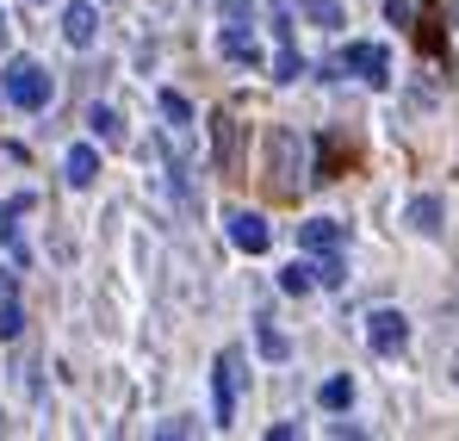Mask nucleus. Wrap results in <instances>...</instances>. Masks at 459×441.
<instances>
[{
    "label": "nucleus",
    "instance_id": "1",
    "mask_svg": "<svg viewBox=\"0 0 459 441\" xmlns=\"http://www.w3.org/2000/svg\"><path fill=\"white\" fill-rule=\"evenodd\" d=\"M0 93L19 106V112H44L50 106V93H56V81L44 63H31V57H13L6 69H0Z\"/></svg>",
    "mask_w": 459,
    "mask_h": 441
},
{
    "label": "nucleus",
    "instance_id": "2",
    "mask_svg": "<svg viewBox=\"0 0 459 441\" xmlns=\"http://www.w3.org/2000/svg\"><path fill=\"white\" fill-rule=\"evenodd\" d=\"M267 181H273V193H299L305 187V137L299 131H267Z\"/></svg>",
    "mask_w": 459,
    "mask_h": 441
},
{
    "label": "nucleus",
    "instance_id": "3",
    "mask_svg": "<svg viewBox=\"0 0 459 441\" xmlns=\"http://www.w3.org/2000/svg\"><path fill=\"white\" fill-rule=\"evenodd\" d=\"M323 75H360L367 87H391V50L385 44H348L342 57H329Z\"/></svg>",
    "mask_w": 459,
    "mask_h": 441
},
{
    "label": "nucleus",
    "instance_id": "4",
    "mask_svg": "<svg viewBox=\"0 0 459 441\" xmlns=\"http://www.w3.org/2000/svg\"><path fill=\"white\" fill-rule=\"evenodd\" d=\"M212 385H218V398H212V423H236V392H242V348H218V361H212Z\"/></svg>",
    "mask_w": 459,
    "mask_h": 441
},
{
    "label": "nucleus",
    "instance_id": "5",
    "mask_svg": "<svg viewBox=\"0 0 459 441\" xmlns=\"http://www.w3.org/2000/svg\"><path fill=\"white\" fill-rule=\"evenodd\" d=\"M224 224H230V243H236L242 255H267L273 230H267V218H261V212H248V206H230Z\"/></svg>",
    "mask_w": 459,
    "mask_h": 441
},
{
    "label": "nucleus",
    "instance_id": "6",
    "mask_svg": "<svg viewBox=\"0 0 459 441\" xmlns=\"http://www.w3.org/2000/svg\"><path fill=\"white\" fill-rule=\"evenodd\" d=\"M367 342H373V355H403V342H410V317L403 311H373L367 317Z\"/></svg>",
    "mask_w": 459,
    "mask_h": 441
},
{
    "label": "nucleus",
    "instance_id": "7",
    "mask_svg": "<svg viewBox=\"0 0 459 441\" xmlns=\"http://www.w3.org/2000/svg\"><path fill=\"white\" fill-rule=\"evenodd\" d=\"M63 38H69L75 50H87V44L100 38V13H93L87 0H69V6H63Z\"/></svg>",
    "mask_w": 459,
    "mask_h": 441
},
{
    "label": "nucleus",
    "instance_id": "8",
    "mask_svg": "<svg viewBox=\"0 0 459 441\" xmlns=\"http://www.w3.org/2000/svg\"><path fill=\"white\" fill-rule=\"evenodd\" d=\"M342 243H348V224H335V218L299 224V249H310V255H329V249H342Z\"/></svg>",
    "mask_w": 459,
    "mask_h": 441
},
{
    "label": "nucleus",
    "instance_id": "9",
    "mask_svg": "<svg viewBox=\"0 0 459 441\" xmlns=\"http://www.w3.org/2000/svg\"><path fill=\"white\" fill-rule=\"evenodd\" d=\"M218 50H224L230 63H242V69H255V63H261V44H255V25H224V31H218Z\"/></svg>",
    "mask_w": 459,
    "mask_h": 441
},
{
    "label": "nucleus",
    "instance_id": "10",
    "mask_svg": "<svg viewBox=\"0 0 459 441\" xmlns=\"http://www.w3.org/2000/svg\"><path fill=\"white\" fill-rule=\"evenodd\" d=\"M63 174H69V187H93V174H100V149L75 144L69 155H63Z\"/></svg>",
    "mask_w": 459,
    "mask_h": 441
},
{
    "label": "nucleus",
    "instance_id": "11",
    "mask_svg": "<svg viewBox=\"0 0 459 441\" xmlns=\"http://www.w3.org/2000/svg\"><path fill=\"white\" fill-rule=\"evenodd\" d=\"M87 125H93V137H100L106 149L125 144V125H118V112H112V106H93V112H87Z\"/></svg>",
    "mask_w": 459,
    "mask_h": 441
},
{
    "label": "nucleus",
    "instance_id": "12",
    "mask_svg": "<svg viewBox=\"0 0 459 441\" xmlns=\"http://www.w3.org/2000/svg\"><path fill=\"white\" fill-rule=\"evenodd\" d=\"M212 137H218V168H236V119L230 112L212 119Z\"/></svg>",
    "mask_w": 459,
    "mask_h": 441
},
{
    "label": "nucleus",
    "instance_id": "13",
    "mask_svg": "<svg viewBox=\"0 0 459 441\" xmlns=\"http://www.w3.org/2000/svg\"><path fill=\"white\" fill-rule=\"evenodd\" d=\"M410 224H416L422 236H441V199H435V193H422V199L410 206Z\"/></svg>",
    "mask_w": 459,
    "mask_h": 441
},
{
    "label": "nucleus",
    "instance_id": "14",
    "mask_svg": "<svg viewBox=\"0 0 459 441\" xmlns=\"http://www.w3.org/2000/svg\"><path fill=\"white\" fill-rule=\"evenodd\" d=\"M280 287H286L292 298L310 293V287H316V261H286V268H280Z\"/></svg>",
    "mask_w": 459,
    "mask_h": 441
},
{
    "label": "nucleus",
    "instance_id": "15",
    "mask_svg": "<svg viewBox=\"0 0 459 441\" xmlns=\"http://www.w3.org/2000/svg\"><path fill=\"white\" fill-rule=\"evenodd\" d=\"M316 398H323V410H348V404H354V379H348V373H335V379H323V392H316Z\"/></svg>",
    "mask_w": 459,
    "mask_h": 441
},
{
    "label": "nucleus",
    "instance_id": "16",
    "mask_svg": "<svg viewBox=\"0 0 459 441\" xmlns=\"http://www.w3.org/2000/svg\"><path fill=\"white\" fill-rule=\"evenodd\" d=\"M299 13H305L310 25H323V31L342 25V0H299Z\"/></svg>",
    "mask_w": 459,
    "mask_h": 441
},
{
    "label": "nucleus",
    "instance_id": "17",
    "mask_svg": "<svg viewBox=\"0 0 459 441\" xmlns=\"http://www.w3.org/2000/svg\"><path fill=\"white\" fill-rule=\"evenodd\" d=\"M305 75V57L292 50V38H280V57H273V81H299Z\"/></svg>",
    "mask_w": 459,
    "mask_h": 441
},
{
    "label": "nucleus",
    "instance_id": "18",
    "mask_svg": "<svg viewBox=\"0 0 459 441\" xmlns=\"http://www.w3.org/2000/svg\"><path fill=\"white\" fill-rule=\"evenodd\" d=\"M342 280H348V261H342V249L316 255V287H342Z\"/></svg>",
    "mask_w": 459,
    "mask_h": 441
},
{
    "label": "nucleus",
    "instance_id": "19",
    "mask_svg": "<svg viewBox=\"0 0 459 441\" xmlns=\"http://www.w3.org/2000/svg\"><path fill=\"white\" fill-rule=\"evenodd\" d=\"M255 342H261V355H267V361H286V355H292V342H286L273 323H261V330H255Z\"/></svg>",
    "mask_w": 459,
    "mask_h": 441
},
{
    "label": "nucleus",
    "instance_id": "20",
    "mask_svg": "<svg viewBox=\"0 0 459 441\" xmlns=\"http://www.w3.org/2000/svg\"><path fill=\"white\" fill-rule=\"evenodd\" d=\"M31 206H38V199H31V193H13V199H6V206H0V243H6V236H13V218H25V212H31Z\"/></svg>",
    "mask_w": 459,
    "mask_h": 441
},
{
    "label": "nucleus",
    "instance_id": "21",
    "mask_svg": "<svg viewBox=\"0 0 459 441\" xmlns=\"http://www.w3.org/2000/svg\"><path fill=\"white\" fill-rule=\"evenodd\" d=\"M161 119H168L174 131H186V125H193V106H186L180 93H161Z\"/></svg>",
    "mask_w": 459,
    "mask_h": 441
},
{
    "label": "nucleus",
    "instance_id": "22",
    "mask_svg": "<svg viewBox=\"0 0 459 441\" xmlns=\"http://www.w3.org/2000/svg\"><path fill=\"white\" fill-rule=\"evenodd\" d=\"M342 155H348V149H342V137H323V162H316V181H329V174L342 168Z\"/></svg>",
    "mask_w": 459,
    "mask_h": 441
},
{
    "label": "nucleus",
    "instance_id": "23",
    "mask_svg": "<svg viewBox=\"0 0 459 441\" xmlns=\"http://www.w3.org/2000/svg\"><path fill=\"white\" fill-rule=\"evenodd\" d=\"M19 330H25V311L13 298H0V336H19Z\"/></svg>",
    "mask_w": 459,
    "mask_h": 441
},
{
    "label": "nucleus",
    "instance_id": "24",
    "mask_svg": "<svg viewBox=\"0 0 459 441\" xmlns=\"http://www.w3.org/2000/svg\"><path fill=\"white\" fill-rule=\"evenodd\" d=\"M224 25H248V0H224Z\"/></svg>",
    "mask_w": 459,
    "mask_h": 441
},
{
    "label": "nucleus",
    "instance_id": "25",
    "mask_svg": "<svg viewBox=\"0 0 459 441\" xmlns=\"http://www.w3.org/2000/svg\"><path fill=\"white\" fill-rule=\"evenodd\" d=\"M385 19L391 25H410V0H385Z\"/></svg>",
    "mask_w": 459,
    "mask_h": 441
},
{
    "label": "nucleus",
    "instance_id": "26",
    "mask_svg": "<svg viewBox=\"0 0 459 441\" xmlns=\"http://www.w3.org/2000/svg\"><path fill=\"white\" fill-rule=\"evenodd\" d=\"M0 298H13V274L6 268H0Z\"/></svg>",
    "mask_w": 459,
    "mask_h": 441
},
{
    "label": "nucleus",
    "instance_id": "27",
    "mask_svg": "<svg viewBox=\"0 0 459 441\" xmlns=\"http://www.w3.org/2000/svg\"><path fill=\"white\" fill-rule=\"evenodd\" d=\"M0 38H6V13H0Z\"/></svg>",
    "mask_w": 459,
    "mask_h": 441
},
{
    "label": "nucleus",
    "instance_id": "28",
    "mask_svg": "<svg viewBox=\"0 0 459 441\" xmlns=\"http://www.w3.org/2000/svg\"><path fill=\"white\" fill-rule=\"evenodd\" d=\"M454 379H459V355H454Z\"/></svg>",
    "mask_w": 459,
    "mask_h": 441
},
{
    "label": "nucleus",
    "instance_id": "29",
    "mask_svg": "<svg viewBox=\"0 0 459 441\" xmlns=\"http://www.w3.org/2000/svg\"><path fill=\"white\" fill-rule=\"evenodd\" d=\"M31 6H44V0H31Z\"/></svg>",
    "mask_w": 459,
    "mask_h": 441
},
{
    "label": "nucleus",
    "instance_id": "30",
    "mask_svg": "<svg viewBox=\"0 0 459 441\" xmlns=\"http://www.w3.org/2000/svg\"><path fill=\"white\" fill-rule=\"evenodd\" d=\"M454 25H459V19H454Z\"/></svg>",
    "mask_w": 459,
    "mask_h": 441
}]
</instances>
